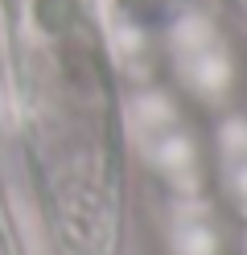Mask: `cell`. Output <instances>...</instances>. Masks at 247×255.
Masks as SVG:
<instances>
[{
	"instance_id": "obj_3",
	"label": "cell",
	"mask_w": 247,
	"mask_h": 255,
	"mask_svg": "<svg viewBox=\"0 0 247 255\" xmlns=\"http://www.w3.org/2000/svg\"><path fill=\"white\" fill-rule=\"evenodd\" d=\"M173 247H177V255H214L219 251L206 214H198V210L177 214V222H173Z\"/></svg>"
},
{
	"instance_id": "obj_2",
	"label": "cell",
	"mask_w": 247,
	"mask_h": 255,
	"mask_svg": "<svg viewBox=\"0 0 247 255\" xmlns=\"http://www.w3.org/2000/svg\"><path fill=\"white\" fill-rule=\"evenodd\" d=\"M173 54H177V70L181 78L206 99H219L231 87V58L219 45V37L210 33L206 21H181L177 37H173Z\"/></svg>"
},
{
	"instance_id": "obj_1",
	"label": "cell",
	"mask_w": 247,
	"mask_h": 255,
	"mask_svg": "<svg viewBox=\"0 0 247 255\" xmlns=\"http://www.w3.org/2000/svg\"><path fill=\"white\" fill-rule=\"evenodd\" d=\"M132 136H136L140 152L165 173V177H173L177 185H194L198 152H194L186 128H181V120L173 116V107L165 99L148 95V99H140L132 107Z\"/></svg>"
},
{
	"instance_id": "obj_4",
	"label": "cell",
	"mask_w": 247,
	"mask_h": 255,
	"mask_svg": "<svg viewBox=\"0 0 247 255\" xmlns=\"http://www.w3.org/2000/svg\"><path fill=\"white\" fill-rule=\"evenodd\" d=\"M223 152H227V173L235 194L247 198V124H231L223 132Z\"/></svg>"
}]
</instances>
